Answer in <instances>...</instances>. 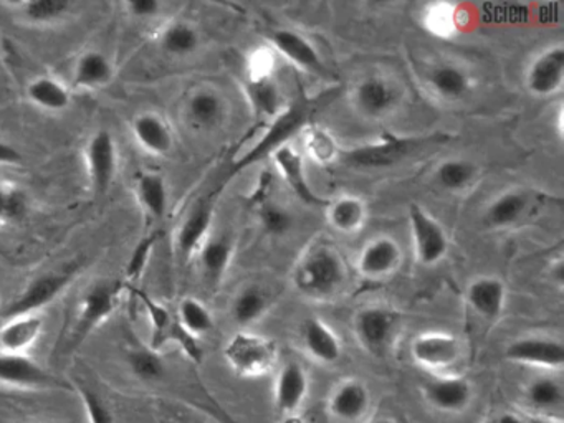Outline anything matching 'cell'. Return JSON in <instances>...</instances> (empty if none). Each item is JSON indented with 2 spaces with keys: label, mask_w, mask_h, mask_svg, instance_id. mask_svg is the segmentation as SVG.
Masks as SVG:
<instances>
[{
  "label": "cell",
  "mask_w": 564,
  "mask_h": 423,
  "mask_svg": "<svg viewBox=\"0 0 564 423\" xmlns=\"http://www.w3.org/2000/svg\"><path fill=\"white\" fill-rule=\"evenodd\" d=\"M310 393V377L305 367L295 360L283 364L273 383V409L276 415L290 420L299 416Z\"/></svg>",
  "instance_id": "4fadbf2b"
},
{
  "label": "cell",
  "mask_w": 564,
  "mask_h": 423,
  "mask_svg": "<svg viewBox=\"0 0 564 423\" xmlns=\"http://www.w3.org/2000/svg\"><path fill=\"white\" fill-rule=\"evenodd\" d=\"M29 212V197L24 188L12 182L0 181V225L21 221Z\"/></svg>",
  "instance_id": "60d3db41"
},
{
  "label": "cell",
  "mask_w": 564,
  "mask_h": 423,
  "mask_svg": "<svg viewBox=\"0 0 564 423\" xmlns=\"http://www.w3.org/2000/svg\"><path fill=\"white\" fill-rule=\"evenodd\" d=\"M326 409L336 423H366L372 409L371 390L362 380H341L329 393Z\"/></svg>",
  "instance_id": "9a60e30c"
},
{
  "label": "cell",
  "mask_w": 564,
  "mask_h": 423,
  "mask_svg": "<svg viewBox=\"0 0 564 423\" xmlns=\"http://www.w3.org/2000/svg\"><path fill=\"white\" fill-rule=\"evenodd\" d=\"M411 356L424 369L444 372L460 362L464 344L447 330H425L412 339Z\"/></svg>",
  "instance_id": "9c48e42d"
},
{
  "label": "cell",
  "mask_w": 564,
  "mask_h": 423,
  "mask_svg": "<svg viewBox=\"0 0 564 423\" xmlns=\"http://www.w3.org/2000/svg\"><path fill=\"white\" fill-rule=\"evenodd\" d=\"M186 119L199 131H213L227 118V101L213 88H199L187 98Z\"/></svg>",
  "instance_id": "cb8c5ba5"
},
{
  "label": "cell",
  "mask_w": 564,
  "mask_h": 423,
  "mask_svg": "<svg viewBox=\"0 0 564 423\" xmlns=\"http://www.w3.org/2000/svg\"><path fill=\"white\" fill-rule=\"evenodd\" d=\"M156 240L158 235L151 234L138 241L130 260H128L127 280L137 281L143 276L144 270H147L148 263H150L151 254H153Z\"/></svg>",
  "instance_id": "bcb514c9"
},
{
  "label": "cell",
  "mask_w": 564,
  "mask_h": 423,
  "mask_svg": "<svg viewBox=\"0 0 564 423\" xmlns=\"http://www.w3.org/2000/svg\"><path fill=\"white\" fill-rule=\"evenodd\" d=\"M530 207V195L520 188L503 192L488 204L485 221L494 228H507L517 224Z\"/></svg>",
  "instance_id": "d6a6232c"
},
{
  "label": "cell",
  "mask_w": 564,
  "mask_h": 423,
  "mask_svg": "<svg viewBox=\"0 0 564 423\" xmlns=\"http://www.w3.org/2000/svg\"><path fill=\"white\" fill-rule=\"evenodd\" d=\"M19 15L31 25L44 26L61 22L74 10L70 0H25L12 3Z\"/></svg>",
  "instance_id": "74e56055"
},
{
  "label": "cell",
  "mask_w": 564,
  "mask_h": 423,
  "mask_svg": "<svg viewBox=\"0 0 564 423\" xmlns=\"http://www.w3.org/2000/svg\"><path fill=\"white\" fill-rule=\"evenodd\" d=\"M270 300L265 291L257 284L242 288L230 304V316L239 327L259 323L269 310Z\"/></svg>",
  "instance_id": "d590c367"
},
{
  "label": "cell",
  "mask_w": 564,
  "mask_h": 423,
  "mask_svg": "<svg viewBox=\"0 0 564 423\" xmlns=\"http://www.w3.org/2000/svg\"><path fill=\"white\" fill-rule=\"evenodd\" d=\"M115 76V66L111 59L98 50H90L80 55L75 63L74 86L84 91H94V89L104 88L111 83Z\"/></svg>",
  "instance_id": "83f0119b"
},
{
  "label": "cell",
  "mask_w": 564,
  "mask_h": 423,
  "mask_svg": "<svg viewBox=\"0 0 564 423\" xmlns=\"http://www.w3.org/2000/svg\"><path fill=\"white\" fill-rule=\"evenodd\" d=\"M124 7H127L128 13L137 19H153L160 13L163 6L158 0H130L124 3Z\"/></svg>",
  "instance_id": "c3c4849f"
},
{
  "label": "cell",
  "mask_w": 564,
  "mask_h": 423,
  "mask_svg": "<svg viewBox=\"0 0 564 423\" xmlns=\"http://www.w3.org/2000/svg\"><path fill=\"white\" fill-rule=\"evenodd\" d=\"M269 40L280 55L285 56L299 68L312 73L325 72L318 50L302 33L295 32V30L279 29L270 33Z\"/></svg>",
  "instance_id": "7402d4cb"
},
{
  "label": "cell",
  "mask_w": 564,
  "mask_h": 423,
  "mask_svg": "<svg viewBox=\"0 0 564 423\" xmlns=\"http://www.w3.org/2000/svg\"><path fill=\"white\" fill-rule=\"evenodd\" d=\"M224 357L236 376L256 379L275 369L279 346L270 337L260 336L250 330H239L227 343Z\"/></svg>",
  "instance_id": "3957f363"
},
{
  "label": "cell",
  "mask_w": 564,
  "mask_h": 423,
  "mask_svg": "<svg viewBox=\"0 0 564 423\" xmlns=\"http://www.w3.org/2000/svg\"><path fill=\"white\" fill-rule=\"evenodd\" d=\"M329 225L341 234H355L361 230L368 220V207L358 195H339L326 207Z\"/></svg>",
  "instance_id": "1f68e13d"
},
{
  "label": "cell",
  "mask_w": 564,
  "mask_h": 423,
  "mask_svg": "<svg viewBox=\"0 0 564 423\" xmlns=\"http://www.w3.org/2000/svg\"><path fill=\"white\" fill-rule=\"evenodd\" d=\"M429 26H431L434 32L445 35L448 30L454 29V12L448 10V6H444V3L431 7V12H429Z\"/></svg>",
  "instance_id": "7dc6e473"
},
{
  "label": "cell",
  "mask_w": 564,
  "mask_h": 423,
  "mask_svg": "<svg viewBox=\"0 0 564 423\" xmlns=\"http://www.w3.org/2000/svg\"><path fill=\"white\" fill-rule=\"evenodd\" d=\"M88 177L97 197L107 194L117 177L118 149L113 134L107 129H98L88 139L85 148Z\"/></svg>",
  "instance_id": "8fae6325"
},
{
  "label": "cell",
  "mask_w": 564,
  "mask_h": 423,
  "mask_svg": "<svg viewBox=\"0 0 564 423\" xmlns=\"http://www.w3.org/2000/svg\"><path fill=\"white\" fill-rule=\"evenodd\" d=\"M72 383H74L75 392L80 395L82 402H84L88 423H117L113 410L104 397L98 395L94 389L85 386L80 380H74Z\"/></svg>",
  "instance_id": "7bdbcfd3"
},
{
  "label": "cell",
  "mask_w": 564,
  "mask_h": 423,
  "mask_svg": "<svg viewBox=\"0 0 564 423\" xmlns=\"http://www.w3.org/2000/svg\"><path fill=\"white\" fill-rule=\"evenodd\" d=\"M272 155L276 167L280 169L283 177H285L290 187L295 191V194L299 195L300 198H303V200L310 205L323 204V200H319V198L316 197L315 192L312 191V187L308 185V181H306L303 159L295 148H292V145L289 144H282L272 152Z\"/></svg>",
  "instance_id": "4dcf8cb0"
},
{
  "label": "cell",
  "mask_w": 564,
  "mask_h": 423,
  "mask_svg": "<svg viewBox=\"0 0 564 423\" xmlns=\"http://www.w3.org/2000/svg\"><path fill=\"white\" fill-rule=\"evenodd\" d=\"M521 399L524 412L534 419L563 422L564 387L556 373L544 372L528 380Z\"/></svg>",
  "instance_id": "7c38bea8"
},
{
  "label": "cell",
  "mask_w": 564,
  "mask_h": 423,
  "mask_svg": "<svg viewBox=\"0 0 564 423\" xmlns=\"http://www.w3.org/2000/svg\"><path fill=\"white\" fill-rule=\"evenodd\" d=\"M214 218L213 198L197 200L181 221L176 234V253L181 261H187L209 237Z\"/></svg>",
  "instance_id": "d6986e66"
},
{
  "label": "cell",
  "mask_w": 564,
  "mask_h": 423,
  "mask_svg": "<svg viewBox=\"0 0 564 423\" xmlns=\"http://www.w3.org/2000/svg\"><path fill=\"white\" fill-rule=\"evenodd\" d=\"M260 224L270 235L282 237V235L289 234L290 228H292L293 217L290 210H286L282 205L269 202L260 208Z\"/></svg>",
  "instance_id": "f6af8a7d"
},
{
  "label": "cell",
  "mask_w": 564,
  "mask_h": 423,
  "mask_svg": "<svg viewBox=\"0 0 564 423\" xmlns=\"http://www.w3.org/2000/svg\"><path fill=\"white\" fill-rule=\"evenodd\" d=\"M158 43L167 55L184 58V56L193 55L199 48V30L186 20H174L161 30Z\"/></svg>",
  "instance_id": "836d02e7"
},
{
  "label": "cell",
  "mask_w": 564,
  "mask_h": 423,
  "mask_svg": "<svg viewBox=\"0 0 564 423\" xmlns=\"http://www.w3.org/2000/svg\"><path fill=\"white\" fill-rule=\"evenodd\" d=\"M247 95H249L253 108H256L260 115H275L276 108L280 106V95L275 83L270 79V76H265V78L249 76Z\"/></svg>",
  "instance_id": "b9f144b4"
},
{
  "label": "cell",
  "mask_w": 564,
  "mask_h": 423,
  "mask_svg": "<svg viewBox=\"0 0 564 423\" xmlns=\"http://www.w3.org/2000/svg\"><path fill=\"white\" fill-rule=\"evenodd\" d=\"M300 337H302L303 349L315 362L335 366L341 359V337L322 317L310 316L308 319L303 321Z\"/></svg>",
  "instance_id": "ffe728a7"
},
{
  "label": "cell",
  "mask_w": 564,
  "mask_h": 423,
  "mask_svg": "<svg viewBox=\"0 0 564 423\" xmlns=\"http://www.w3.org/2000/svg\"><path fill=\"white\" fill-rule=\"evenodd\" d=\"M368 423H401L395 419H391V416H379V419L372 420V422Z\"/></svg>",
  "instance_id": "816d5d0a"
},
{
  "label": "cell",
  "mask_w": 564,
  "mask_h": 423,
  "mask_svg": "<svg viewBox=\"0 0 564 423\" xmlns=\"http://www.w3.org/2000/svg\"><path fill=\"white\" fill-rule=\"evenodd\" d=\"M306 151L310 152L315 161L318 162H332L338 158V148H336V142L333 141L332 135L328 134V131L319 128H312L308 132H306L305 138Z\"/></svg>",
  "instance_id": "ee69618b"
},
{
  "label": "cell",
  "mask_w": 564,
  "mask_h": 423,
  "mask_svg": "<svg viewBox=\"0 0 564 423\" xmlns=\"http://www.w3.org/2000/svg\"><path fill=\"white\" fill-rule=\"evenodd\" d=\"M465 297L481 319L497 321L507 307V286L498 276H478L468 284Z\"/></svg>",
  "instance_id": "44dd1931"
},
{
  "label": "cell",
  "mask_w": 564,
  "mask_h": 423,
  "mask_svg": "<svg viewBox=\"0 0 564 423\" xmlns=\"http://www.w3.org/2000/svg\"><path fill=\"white\" fill-rule=\"evenodd\" d=\"M401 261V245L389 235H378L362 245L356 267L366 280L379 281L394 274Z\"/></svg>",
  "instance_id": "ac0fdd59"
},
{
  "label": "cell",
  "mask_w": 564,
  "mask_h": 423,
  "mask_svg": "<svg viewBox=\"0 0 564 423\" xmlns=\"http://www.w3.org/2000/svg\"><path fill=\"white\" fill-rule=\"evenodd\" d=\"M82 263H72L70 267L34 278L8 306L0 310V324L14 317L41 313L74 283Z\"/></svg>",
  "instance_id": "277c9868"
},
{
  "label": "cell",
  "mask_w": 564,
  "mask_h": 423,
  "mask_svg": "<svg viewBox=\"0 0 564 423\" xmlns=\"http://www.w3.org/2000/svg\"><path fill=\"white\" fill-rule=\"evenodd\" d=\"M200 270L210 286H217L226 276L234 258V243L227 235L207 237L199 250Z\"/></svg>",
  "instance_id": "4316f807"
},
{
  "label": "cell",
  "mask_w": 564,
  "mask_h": 423,
  "mask_svg": "<svg viewBox=\"0 0 564 423\" xmlns=\"http://www.w3.org/2000/svg\"><path fill=\"white\" fill-rule=\"evenodd\" d=\"M409 228L417 263L422 267H435L441 263L448 251L445 228L419 204H411L409 207Z\"/></svg>",
  "instance_id": "ba28073f"
},
{
  "label": "cell",
  "mask_w": 564,
  "mask_h": 423,
  "mask_svg": "<svg viewBox=\"0 0 564 423\" xmlns=\"http://www.w3.org/2000/svg\"><path fill=\"white\" fill-rule=\"evenodd\" d=\"M429 86L445 101H458L470 93L471 78L467 69L455 63H441L429 72Z\"/></svg>",
  "instance_id": "f546056e"
},
{
  "label": "cell",
  "mask_w": 564,
  "mask_h": 423,
  "mask_svg": "<svg viewBox=\"0 0 564 423\" xmlns=\"http://www.w3.org/2000/svg\"><path fill=\"white\" fill-rule=\"evenodd\" d=\"M0 386L31 390H70L74 383L45 369L28 354H0Z\"/></svg>",
  "instance_id": "52a82bcc"
},
{
  "label": "cell",
  "mask_w": 564,
  "mask_h": 423,
  "mask_svg": "<svg viewBox=\"0 0 564 423\" xmlns=\"http://www.w3.org/2000/svg\"><path fill=\"white\" fill-rule=\"evenodd\" d=\"M487 423H528V420L527 416H524L521 412H514V410H503V412L491 416Z\"/></svg>",
  "instance_id": "f907efd6"
},
{
  "label": "cell",
  "mask_w": 564,
  "mask_h": 423,
  "mask_svg": "<svg viewBox=\"0 0 564 423\" xmlns=\"http://www.w3.org/2000/svg\"><path fill=\"white\" fill-rule=\"evenodd\" d=\"M138 204L150 220H161L166 214L170 192L166 178L160 172H141L134 182Z\"/></svg>",
  "instance_id": "f1b7e54d"
},
{
  "label": "cell",
  "mask_w": 564,
  "mask_h": 423,
  "mask_svg": "<svg viewBox=\"0 0 564 423\" xmlns=\"http://www.w3.org/2000/svg\"><path fill=\"white\" fill-rule=\"evenodd\" d=\"M564 83V46L561 43L547 46L534 56L524 73V86L536 98L557 95Z\"/></svg>",
  "instance_id": "2e32d148"
},
{
  "label": "cell",
  "mask_w": 564,
  "mask_h": 423,
  "mask_svg": "<svg viewBox=\"0 0 564 423\" xmlns=\"http://www.w3.org/2000/svg\"><path fill=\"white\" fill-rule=\"evenodd\" d=\"M425 139H392L381 144L366 145L346 154V161L358 167H384L408 158L421 148Z\"/></svg>",
  "instance_id": "484cf974"
},
{
  "label": "cell",
  "mask_w": 564,
  "mask_h": 423,
  "mask_svg": "<svg viewBox=\"0 0 564 423\" xmlns=\"http://www.w3.org/2000/svg\"><path fill=\"white\" fill-rule=\"evenodd\" d=\"M399 327L401 314L381 304L362 307L352 323L356 339L366 352L375 357H384L391 350Z\"/></svg>",
  "instance_id": "8992f818"
},
{
  "label": "cell",
  "mask_w": 564,
  "mask_h": 423,
  "mask_svg": "<svg viewBox=\"0 0 564 423\" xmlns=\"http://www.w3.org/2000/svg\"><path fill=\"white\" fill-rule=\"evenodd\" d=\"M28 98L32 105L45 111H65L70 106L72 93L54 76H37L28 86Z\"/></svg>",
  "instance_id": "e575fe53"
},
{
  "label": "cell",
  "mask_w": 564,
  "mask_h": 423,
  "mask_svg": "<svg viewBox=\"0 0 564 423\" xmlns=\"http://www.w3.org/2000/svg\"><path fill=\"white\" fill-rule=\"evenodd\" d=\"M505 356L520 366L534 367L544 372L557 373L564 366V347L560 339L550 336H523L508 344Z\"/></svg>",
  "instance_id": "30bf717a"
},
{
  "label": "cell",
  "mask_w": 564,
  "mask_h": 423,
  "mask_svg": "<svg viewBox=\"0 0 564 423\" xmlns=\"http://www.w3.org/2000/svg\"><path fill=\"white\" fill-rule=\"evenodd\" d=\"M130 291L137 294L138 300L143 303L148 317L151 323V340L148 346L151 349L161 352L166 344L174 343L183 349V352L194 362L203 360V347L197 343L196 337L191 336L187 330L183 329L176 316H173L170 310L156 300L144 293V291L134 290L130 286Z\"/></svg>",
  "instance_id": "5b68a950"
},
{
  "label": "cell",
  "mask_w": 564,
  "mask_h": 423,
  "mask_svg": "<svg viewBox=\"0 0 564 423\" xmlns=\"http://www.w3.org/2000/svg\"><path fill=\"white\" fill-rule=\"evenodd\" d=\"M41 313L14 317L0 324V354H28L44 333Z\"/></svg>",
  "instance_id": "d4e9b609"
},
{
  "label": "cell",
  "mask_w": 564,
  "mask_h": 423,
  "mask_svg": "<svg viewBox=\"0 0 564 423\" xmlns=\"http://www.w3.org/2000/svg\"><path fill=\"white\" fill-rule=\"evenodd\" d=\"M478 169L467 159L452 158L438 164L435 178L445 191L458 192L470 187L477 178Z\"/></svg>",
  "instance_id": "f35d334b"
},
{
  "label": "cell",
  "mask_w": 564,
  "mask_h": 423,
  "mask_svg": "<svg viewBox=\"0 0 564 423\" xmlns=\"http://www.w3.org/2000/svg\"><path fill=\"white\" fill-rule=\"evenodd\" d=\"M176 317L183 329L187 330L196 339L214 329L213 313L197 297H184L180 306H177Z\"/></svg>",
  "instance_id": "ab89813d"
},
{
  "label": "cell",
  "mask_w": 564,
  "mask_h": 423,
  "mask_svg": "<svg viewBox=\"0 0 564 423\" xmlns=\"http://www.w3.org/2000/svg\"><path fill=\"white\" fill-rule=\"evenodd\" d=\"M134 141L151 155H167L174 148V134L163 116L144 111L131 122Z\"/></svg>",
  "instance_id": "603a6c76"
},
{
  "label": "cell",
  "mask_w": 564,
  "mask_h": 423,
  "mask_svg": "<svg viewBox=\"0 0 564 423\" xmlns=\"http://www.w3.org/2000/svg\"><path fill=\"white\" fill-rule=\"evenodd\" d=\"M293 286L308 297H329L343 286L346 267L341 254L328 245H316L303 254L293 271Z\"/></svg>",
  "instance_id": "7a4b0ae2"
},
{
  "label": "cell",
  "mask_w": 564,
  "mask_h": 423,
  "mask_svg": "<svg viewBox=\"0 0 564 423\" xmlns=\"http://www.w3.org/2000/svg\"><path fill=\"white\" fill-rule=\"evenodd\" d=\"M399 102L401 89L384 76H366L352 89V106L365 118H386L398 108Z\"/></svg>",
  "instance_id": "5bb4252c"
},
{
  "label": "cell",
  "mask_w": 564,
  "mask_h": 423,
  "mask_svg": "<svg viewBox=\"0 0 564 423\" xmlns=\"http://www.w3.org/2000/svg\"><path fill=\"white\" fill-rule=\"evenodd\" d=\"M127 364L131 373L143 383L161 382L166 376V360L163 354L143 344H137L127 350Z\"/></svg>",
  "instance_id": "8d00e7d4"
},
{
  "label": "cell",
  "mask_w": 564,
  "mask_h": 423,
  "mask_svg": "<svg viewBox=\"0 0 564 423\" xmlns=\"http://www.w3.org/2000/svg\"><path fill=\"white\" fill-rule=\"evenodd\" d=\"M543 423H563V422H546V420H541Z\"/></svg>",
  "instance_id": "f5cc1de1"
},
{
  "label": "cell",
  "mask_w": 564,
  "mask_h": 423,
  "mask_svg": "<svg viewBox=\"0 0 564 423\" xmlns=\"http://www.w3.org/2000/svg\"><path fill=\"white\" fill-rule=\"evenodd\" d=\"M422 393L432 409L448 415L464 413L474 402V386L460 376H434L425 380Z\"/></svg>",
  "instance_id": "e0dca14e"
},
{
  "label": "cell",
  "mask_w": 564,
  "mask_h": 423,
  "mask_svg": "<svg viewBox=\"0 0 564 423\" xmlns=\"http://www.w3.org/2000/svg\"><path fill=\"white\" fill-rule=\"evenodd\" d=\"M24 164V154L11 142L0 139V165Z\"/></svg>",
  "instance_id": "681fc988"
},
{
  "label": "cell",
  "mask_w": 564,
  "mask_h": 423,
  "mask_svg": "<svg viewBox=\"0 0 564 423\" xmlns=\"http://www.w3.org/2000/svg\"><path fill=\"white\" fill-rule=\"evenodd\" d=\"M128 290L130 284L118 278H104L90 284L78 300L74 319L62 333L57 352L67 356L77 350L95 329L117 313Z\"/></svg>",
  "instance_id": "6da1fadb"
}]
</instances>
